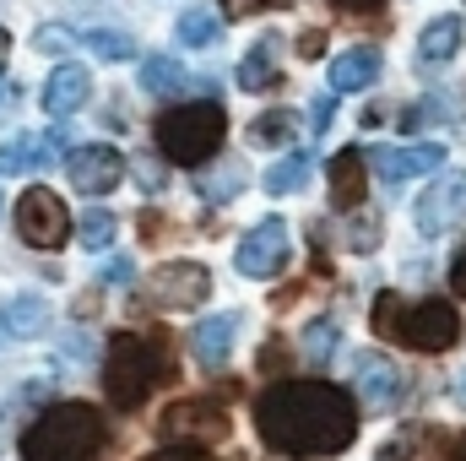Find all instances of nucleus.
Returning a JSON list of instances; mask_svg holds the SVG:
<instances>
[{"mask_svg": "<svg viewBox=\"0 0 466 461\" xmlns=\"http://www.w3.org/2000/svg\"><path fill=\"white\" fill-rule=\"evenodd\" d=\"M255 429L277 456H342L358 435V402L326 380H277L255 402Z\"/></svg>", "mask_w": 466, "mask_h": 461, "instance_id": "nucleus-1", "label": "nucleus"}, {"mask_svg": "<svg viewBox=\"0 0 466 461\" xmlns=\"http://www.w3.org/2000/svg\"><path fill=\"white\" fill-rule=\"evenodd\" d=\"M98 446H104V413L93 402H55L22 435L27 461H93Z\"/></svg>", "mask_w": 466, "mask_h": 461, "instance_id": "nucleus-2", "label": "nucleus"}, {"mask_svg": "<svg viewBox=\"0 0 466 461\" xmlns=\"http://www.w3.org/2000/svg\"><path fill=\"white\" fill-rule=\"evenodd\" d=\"M223 136H228V115H223V104H212V98L179 104V109L157 115V152H163L168 163H179V169L212 163L218 147H223Z\"/></svg>", "mask_w": 466, "mask_h": 461, "instance_id": "nucleus-3", "label": "nucleus"}, {"mask_svg": "<svg viewBox=\"0 0 466 461\" xmlns=\"http://www.w3.org/2000/svg\"><path fill=\"white\" fill-rule=\"evenodd\" d=\"M168 380V358H163V347L147 343V337H136V332H119L115 343H109V358H104V396L115 402V407H141L157 385Z\"/></svg>", "mask_w": 466, "mask_h": 461, "instance_id": "nucleus-4", "label": "nucleus"}, {"mask_svg": "<svg viewBox=\"0 0 466 461\" xmlns=\"http://www.w3.org/2000/svg\"><path fill=\"white\" fill-rule=\"evenodd\" d=\"M16 233H22L33 250H60V244L71 239V212H66V201H60L55 190L33 185V190L16 201Z\"/></svg>", "mask_w": 466, "mask_h": 461, "instance_id": "nucleus-5", "label": "nucleus"}, {"mask_svg": "<svg viewBox=\"0 0 466 461\" xmlns=\"http://www.w3.org/2000/svg\"><path fill=\"white\" fill-rule=\"evenodd\" d=\"M163 435H174V440H185V446H223L233 435V418L218 402L196 396V402H174V407L163 413Z\"/></svg>", "mask_w": 466, "mask_h": 461, "instance_id": "nucleus-6", "label": "nucleus"}, {"mask_svg": "<svg viewBox=\"0 0 466 461\" xmlns=\"http://www.w3.org/2000/svg\"><path fill=\"white\" fill-rule=\"evenodd\" d=\"M207 293H212V277H207V266H196V261H168V266H157V271L147 277V299L163 304V310H190V304H201Z\"/></svg>", "mask_w": 466, "mask_h": 461, "instance_id": "nucleus-7", "label": "nucleus"}, {"mask_svg": "<svg viewBox=\"0 0 466 461\" xmlns=\"http://www.w3.org/2000/svg\"><path fill=\"white\" fill-rule=\"evenodd\" d=\"M352 385H358V402H363V407L390 413V407L401 402V391H407V374H401V364L385 358V353H358V358H352Z\"/></svg>", "mask_w": 466, "mask_h": 461, "instance_id": "nucleus-8", "label": "nucleus"}, {"mask_svg": "<svg viewBox=\"0 0 466 461\" xmlns=\"http://www.w3.org/2000/svg\"><path fill=\"white\" fill-rule=\"evenodd\" d=\"M412 218H418V233H445L456 229L466 218V174L461 169H451V174H440L423 196H418V207H412Z\"/></svg>", "mask_w": 466, "mask_h": 461, "instance_id": "nucleus-9", "label": "nucleus"}, {"mask_svg": "<svg viewBox=\"0 0 466 461\" xmlns=\"http://www.w3.org/2000/svg\"><path fill=\"white\" fill-rule=\"evenodd\" d=\"M461 337V315L451 299H423L407 321H401V343L418 347V353H445V347Z\"/></svg>", "mask_w": 466, "mask_h": 461, "instance_id": "nucleus-10", "label": "nucleus"}, {"mask_svg": "<svg viewBox=\"0 0 466 461\" xmlns=\"http://www.w3.org/2000/svg\"><path fill=\"white\" fill-rule=\"evenodd\" d=\"M233 261H238V271L244 277H277L282 266H288V223L282 218H271V223H255V229L238 239V250H233Z\"/></svg>", "mask_w": 466, "mask_h": 461, "instance_id": "nucleus-11", "label": "nucleus"}, {"mask_svg": "<svg viewBox=\"0 0 466 461\" xmlns=\"http://www.w3.org/2000/svg\"><path fill=\"white\" fill-rule=\"evenodd\" d=\"M66 174H71V185L82 196H109L125 179V158H119L115 147H76L66 158Z\"/></svg>", "mask_w": 466, "mask_h": 461, "instance_id": "nucleus-12", "label": "nucleus"}, {"mask_svg": "<svg viewBox=\"0 0 466 461\" xmlns=\"http://www.w3.org/2000/svg\"><path fill=\"white\" fill-rule=\"evenodd\" d=\"M369 158H374V174H380V179L407 185V179H418V174H434V169L445 163V147H440V141H412V147H380V152H369Z\"/></svg>", "mask_w": 466, "mask_h": 461, "instance_id": "nucleus-13", "label": "nucleus"}, {"mask_svg": "<svg viewBox=\"0 0 466 461\" xmlns=\"http://www.w3.org/2000/svg\"><path fill=\"white\" fill-rule=\"evenodd\" d=\"M87 98H93V77H87V66L66 60V66H55V71H49V82H44V109H49L55 119L76 115Z\"/></svg>", "mask_w": 466, "mask_h": 461, "instance_id": "nucleus-14", "label": "nucleus"}, {"mask_svg": "<svg viewBox=\"0 0 466 461\" xmlns=\"http://www.w3.org/2000/svg\"><path fill=\"white\" fill-rule=\"evenodd\" d=\"M233 337H238V315H207V321L190 332L196 364H201L207 374H218V369L228 364V353H233Z\"/></svg>", "mask_w": 466, "mask_h": 461, "instance_id": "nucleus-15", "label": "nucleus"}, {"mask_svg": "<svg viewBox=\"0 0 466 461\" xmlns=\"http://www.w3.org/2000/svg\"><path fill=\"white\" fill-rule=\"evenodd\" d=\"M60 141L66 136H16V141H5L0 147V174H33V169L55 163L60 158Z\"/></svg>", "mask_w": 466, "mask_h": 461, "instance_id": "nucleus-16", "label": "nucleus"}, {"mask_svg": "<svg viewBox=\"0 0 466 461\" xmlns=\"http://www.w3.org/2000/svg\"><path fill=\"white\" fill-rule=\"evenodd\" d=\"M380 82V49H348V55H337L331 60V87L337 93H363V87H374Z\"/></svg>", "mask_w": 466, "mask_h": 461, "instance_id": "nucleus-17", "label": "nucleus"}, {"mask_svg": "<svg viewBox=\"0 0 466 461\" xmlns=\"http://www.w3.org/2000/svg\"><path fill=\"white\" fill-rule=\"evenodd\" d=\"M326 174H331V207H337V212H352V207L363 201V152H358V147L337 152Z\"/></svg>", "mask_w": 466, "mask_h": 461, "instance_id": "nucleus-18", "label": "nucleus"}, {"mask_svg": "<svg viewBox=\"0 0 466 461\" xmlns=\"http://www.w3.org/2000/svg\"><path fill=\"white\" fill-rule=\"evenodd\" d=\"M0 326L11 332V337H44L49 332V304L38 299V293H16V299H5V310H0Z\"/></svg>", "mask_w": 466, "mask_h": 461, "instance_id": "nucleus-19", "label": "nucleus"}, {"mask_svg": "<svg viewBox=\"0 0 466 461\" xmlns=\"http://www.w3.org/2000/svg\"><path fill=\"white\" fill-rule=\"evenodd\" d=\"M456 49H461V16H434V22L423 27V38H418L423 66H445Z\"/></svg>", "mask_w": 466, "mask_h": 461, "instance_id": "nucleus-20", "label": "nucleus"}, {"mask_svg": "<svg viewBox=\"0 0 466 461\" xmlns=\"http://www.w3.org/2000/svg\"><path fill=\"white\" fill-rule=\"evenodd\" d=\"M238 87H244V93L277 87V38H260V44L238 60Z\"/></svg>", "mask_w": 466, "mask_h": 461, "instance_id": "nucleus-21", "label": "nucleus"}, {"mask_svg": "<svg viewBox=\"0 0 466 461\" xmlns=\"http://www.w3.org/2000/svg\"><path fill=\"white\" fill-rule=\"evenodd\" d=\"M174 33H179V44L207 49V44H218V33H223V11H218V5H190V11L174 22Z\"/></svg>", "mask_w": 466, "mask_h": 461, "instance_id": "nucleus-22", "label": "nucleus"}, {"mask_svg": "<svg viewBox=\"0 0 466 461\" xmlns=\"http://www.w3.org/2000/svg\"><path fill=\"white\" fill-rule=\"evenodd\" d=\"M141 87H147L152 98H174V93H185V71H179V60H168V55H147V66H141Z\"/></svg>", "mask_w": 466, "mask_h": 461, "instance_id": "nucleus-23", "label": "nucleus"}, {"mask_svg": "<svg viewBox=\"0 0 466 461\" xmlns=\"http://www.w3.org/2000/svg\"><path fill=\"white\" fill-rule=\"evenodd\" d=\"M309 169H315V158H309V152H288L282 163H271V174H266V190H271V196H293V190H304Z\"/></svg>", "mask_w": 466, "mask_h": 461, "instance_id": "nucleus-24", "label": "nucleus"}, {"mask_svg": "<svg viewBox=\"0 0 466 461\" xmlns=\"http://www.w3.org/2000/svg\"><path fill=\"white\" fill-rule=\"evenodd\" d=\"M288 136H293V115H288V109H271V115H260L249 125V141H255V147H282Z\"/></svg>", "mask_w": 466, "mask_h": 461, "instance_id": "nucleus-25", "label": "nucleus"}, {"mask_svg": "<svg viewBox=\"0 0 466 461\" xmlns=\"http://www.w3.org/2000/svg\"><path fill=\"white\" fill-rule=\"evenodd\" d=\"M115 212H104V207H93V212H87V218H82V233H76V239H82V244H87V250H109V244H115Z\"/></svg>", "mask_w": 466, "mask_h": 461, "instance_id": "nucleus-26", "label": "nucleus"}, {"mask_svg": "<svg viewBox=\"0 0 466 461\" xmlns=\"http://www.w3.org/2000/svg\"><path fill=\"white\" fill-rule=\"evenodd\" d=\"M87 49L104 55V60H130V55H136V44H130L125 33H109V27H93V33H87Z\"/></svg>", "mask_w": 466, "mask_h": 461, "instance_id": "nucleus-27", "label": "nucleus"}, {"mask_svg": "<svg viewBox=\"0 0 466 461\" xmlns=\"http://www.w3.org/2000/svg\"><path fill=\"white\" fill-rule=\"evenodd\" d=\"M396 315H401V299H396V293H380V299H374V332H380V337H401V321H396Z\"/></svg>", "mask_w": 466, "mask_h": 461, "instance_id": "nucleus-28", "label": "nucleus"}, {"mask_svg": "<svg viewBox=\"0 0 466 461\" xmlns=\"http://www.w3.org/2000/svg\"><path fill=\"white\" fill-rule=\"evenodd\" d=\"M238 185H244V169L233 163V169H223L218 179H207V185H201V196H207V201H223V196H238Z\"/></svg>", "mask_w": 466, "mask_h": 461, "instance_id": "nucleus-29", "label": "nucleus"}, {"mask_svg": "<svg viewBox=\"0 0 466 461\" xmlns=\"http://www.w3.org/2000/svg\"><path fill=\"white\" fill-rule=\"evenodd\" d=\"M299 55H304V60H320V55H326V27H304V33H299Z\"/></svg>", "mask_w": 466, "mask_h": 461, "instance_id": "nucleus-30", "label": "nucleus"}, {"mask_svg": "<svg viewBox=\"0 0 466 461\" xmlns=\"http://www.w3.org/2000/svg\"><path fill=\"white\" fill-rule=\"evenodd\" d=\"M348 244H352V250H374V244H380V223H374V218H363V223H352Z\"/></svg>", "mask_w": 466, "mask_h": 461, "instance_id": "nucleus-31", "label": "nucleus"}, {"mask_svg": "<svg viewBox=\"0 0 466 461\" xmlns=\"http://www.w3.org/2000/svg\"><path fill=\"white\" fill-rule=\"evenodd\" d=\"M304 343H309V353H331V343H337V326H331V321H326V326L315 321V326L304 332Z\"/></svg>", "mask_w": 466, "mask_h": 461, "instance_id": "nucleus-32", "label": "nucleus"}, {"mask_svg": "<svg viewBox=\"0 0 466 461\" xmlns=\"http://www.w3.org/2000/svg\"><path fill=\"white\" fill-rule=\"evenodd\" d=\"M282 5H293V0H228L233 16H249V11H282Z\"/></svg>", "mask_w": 466, "mask_h": 461, "instance_id": "nucleus-33", "label": "nucleus"}, {"mask_svg": "<svg viewBox=\"0 0 466 461\" xmlns=\"http://www.w3.org/2000/svg\"><path fill=\"white\" fill-rule=\"evenodd\" d=\"M331 115H337V104H331V98H315V104H309V125H315L320 136L331 130Z\"/></svg>", "mask_w": 466, "mask_h": 461, "instance_id": "nucleus-34", "label": "nucleus"}, {"mask_svg": "<svg viewBox=\"0 0 466 461\" xmlns=\"http://www.w3.org/2000/svg\"><path fill=\"white\" fill-rule=\"evenodd\" d=\"M141 461H207V456L190 451V446H163V451H152V456H141Z\"/></svg>", "mask_w": 466, "mask_h": 461, "instance_id": "nucleus-35", "label": "nucleus"}, {"mask_svg": "<svg viewBox=\"0 0 466 461\" xmlns=\"http://www.w3.org/2000/svg\"><path fill=\"white\" fill-rule=\"evenodd\" d=\"M418 451H412V440H385L380 446V461H412Z\"/></svg>", "mask_w": 466, "mask_h": 461, "instance_id": "nucleus-36", "label": "nucleus"}, {"mask_svg": "<svg viewBox=\"0 0 466 461\" xmlns=\"http://www.w3.org/2000/svg\"><path fill=\"white\" fill-rule=\"evenodd\" d=\"M451 293H456V299H466V250L451 261Z\"/></svg>", "mask_w": 466, "mask_h": 461, "instance_id": "nucleus-37", "label": "nucleus"}, {"mask_svg": "<svg viewBox=\"0 0 466 461\" xmlns=\"http://www.w3.org/2000/svg\"><path fill=\"white\" fill-rule=\"evenodd\" d=\"M104 277H109V282H130V261H125V255H115V261H109V271H104Z\"/></svg>", "mask_w": 466, "mask_h": 461, "instance_id": "nucleus-38", "label": "nucleus"}, {"mask_svg": "<svg viewBox=\"0 0 466 461\" xmlns=\"http://www.w3.org/2000/svg\"><path fill=\"white\" fill-rule=\"evenodd\" d=\"M38 49H66V33H55V27H44V33H38Z\"/></svg>", "mask_w": 466, "mask_h": 461, "instance_id": "nucleus-39", "label": "nucleus"}, {"mask_svg": "<svg viewBox=\"0 0 466 461\" xmlns=\"http://www.w3.org/2000/svg\"><path fill=\"white\" fill-rule=\"evenodd\" d=\"M5 109H16V87L11 82H0V119H5Z\"/></svg>", "mask_w": 466, "mask_h": 461, "instance_id": "nucleus-40", "label": "nucleus"}, {"mask_svg": "<svg viewBox=\"0 0 466 461\" xmlns=\"http://www.w3.org/2000/svg\"><path fill=\"white\" fill-rule=\"evenodd\" d=\"M342 11H380V0H337Z\"/></svg>", "mask_w": 466, "mask_h": 461, "instance_id": "nucleus-41", "label": "nucleus"}, {"mask_svg": "<svg viewBox=\"0 0 466 461\" xmlns=\"http://www.w3.org/2000/svg\"><path fill=\"white\" fill-rule=\"evenodd\" d=\"M5 55H11V33L0 27V71H5Z\"/></svg>", "mask_w": 466, "mask_h": 461, "instance_id": "nucleus-42", "label": "nucleus"}]
</instances>
